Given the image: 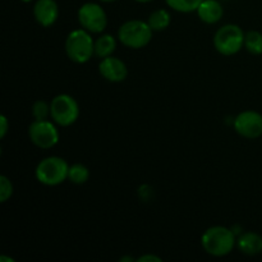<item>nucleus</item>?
<instances>
[{
    "instance_id": "f257e3e1",
    "label": "nucleus",
    "mask_w": 262,
    "mask_h": 262,
    "mask_svg": "<svg viewBox=\"0 0 262 262\" xmlns=\"http://www.w3.org/2000/svg\"><path fill=\"white\" fill-rule=\"evenodd\" d=\"M201 245L209 255L223 257L234 250L237 245L235 233L225 227H211L202 234Z\"/></svg>"
},
{
    "instance_id": "f03ea898",
    "label": "nucleus",
    "mask_w": 262,
    "mask_h": 262,
    "mask_svg": "<svg viewBox=\"0 0 262 262\" xmlns=\"http://www.w3.org/2000/svg\"><path fill=\"white\" fill-rule=\"evenodd\" d=\"M66 53L72 61L84 64L95 54V41L84 28L72 31L66 40Z\"/></svg>"
},
{
    "instance_id": "7ed1b4c3",
    "label": "nucleus",
    "mask_w": 262,
    "mask_h": 262,
    "mask_svg": "<svg viewBox=\"0 0 262 262\" xmlns=\"http://www.w3.org/2000/svg\"><path fill=\"white\" fill-rule=\"evenodd\" d=\"M69 165L64 159L50 156L37 164L35 170L36 179L43 186L54 187L68 179Z\"/></svg>"
},
{
    "instance_id": "20e7f679",
    "label": "nucleus",
    "mask_w": 262,
    "mask_h": 262,
    "mask_svg": "<svg viewBox=\"0 0 262 262\" xmlns=\"http://www.w3.org/2000/svg\"><path fill=\"white\" fill-rule=\"evenodd\" d=\"M152 28L147 22L140 19L128 20L120 26L118 38L129 49H142L150 43L152 38Z\"/></svg>"
},
{
    "instance_id": "39448f33",
    "label": "nucleus",
    "mask_w": 262,
    "mask_h": 262,
    "mask_svg": "<svg viewBox=\"0 0 262 262\" xmlns=\"http://www.w3.org/2000/svg\"><path fill=\"white\" fill-rule=\"evenodd\" d=\"M246 33L237 25H225L216 31L214 36L215 49L222 55L230 56L239 53L245 46Z\"/></svg>"
},
{
    "instance_id": "423d86ee",
    "label": "nucleus",
    "mask_w": 262,
    "mask_h": 262,
    "mask_svg": "<svg viewBox=\"0 0 262 262\" xmlns=\"http://www.w3.org/2000/svg\"><path fill=\"white\" fill-rule=\"evenodd\" d=\"M50 117L58 125L69 127L79 117V106L76 99L67 94L58 95L50 102Z\"/></svg>"
},
{
    "instance_id": "0eeeda50",
    "label": "nucleus",
    "mask_w": 262,
    "mask_h": 262,
    "mask_svg": "<svg viewBox=\"0 0 262 262\" xmlns=\"http://www.w3.org/2000/svg\"><path fill=\"white\" fill-rule=\"evenodd\" d=\"M78 22L90 33H101L106 28L107 17L101 5L86 3L78 9Z\"/></svg>"
},
{
    "instance_id": "6e6552de",
    "label": "nucleus",
    "mask_w": 262,
    "mask_h": 262,
    "mask_svg": "<svg viewBox=\"0 0 262 262\" xmlns=\"http://www.w3.org/2000/svg\"><path fill=\"white\" fill-rule=\"evenodd\" d=\"M31 142L38 148H51L59 142V132L55 124L45 120H33L28 128Z\"/></svg>"
},
{
    "instance_id": "1a4fd4ad",
    "label": "nucleus",
    "mask_w": 262,
    "mask_h": 262,
    "mask_svg": "<svg viewBox=\"0 0 262 262\" xmlns=\"http://www.w3.org/2000/svg\"><path fill=\"white\" fill-rule=\"evenodd\" d=\"M234 129L242 137L255 140L262 136V115L255 110H246L234 119Z\"/></svg>"
},
{
    "instance_id": "9d476101",
    "label": "nucleus",
    "mask_w": 262,
    "mask_h": 262,
    "mask_svg": "<svg viewBox=\"0 0 262 262\" xmlns=\"http://www.w3.org/2000/svg\"><path fill=\"white\" fill-rule=\"evenodd\" d=\"M99 72L106 81L117 83L127 78L128 69L123 60L115 56H107L104 58L99 64Z\"/></svg>"
},
{
    "instance_id": "9b49d317",
    "label": "nucleus",
    "mask_w": 262,
    "mask_h": 262,
    "mask_svg": "<svg viewBox=\"0 0 262 262\" xmlns=\"http://www.w3.org/2000/svg\"><path fill=\"white\" fill-rule=\"evenodd\" d=\"M33 15L38 25L50 27L59 17V7L55 0H37L33 7Z\"/></svg>"
},
{
    "instance_id": "f8f14e48",
    "label": "nucleus",
    "mask_w": 262,
    "mask_h": 262,
    "mask_svg": "<svg viewBox=\"0 0 262 262\" xmlns=\"http://www.w3.org/2000/svg\"><path fill=\"white\" fill-rule=\"evenodd\" d=\"M200 19L207 25L217 23L224 15V8L219 0H204L196 10Z\"/></svg>"
},
{
    "instance_id": "ddd939ff",
    "label": "nucleus",
    "mask_w": 262,
    "mask_h": 262,
    "mask_svg": "<svg viewBox=\"0 0 262 262\" xmlns=\"http://www.w3.org/2000/svg\"><path fill=\"white\" fill-rule=\"evenodd\" d=\"M237 247L247 256H256L262 252V237L255 232H246L237 239Z\"/></svg>"
},
{
    "instance_id": "4468645a",
    "label": "nucleus",
    "mask_w": 262,
    "mask_h": 262,
    "mask_svg": "<svg viewBox=\"0 0 262 262\" xmlns=\"http://www.w3.org/2000/svg\"><path fill=\"white\" fill-rule=\"evenodd\" d=\"M117 48V40L112 35H101L95 41V55L104 59L112 56Z\"/></svg>"
},
{
    "instance_id": "2eb2a0df",
    "label": "nucleus",
    "mask_w": 262,
    "mask_h": 262,
    "mask_svg": "<svg viewBox=\"0 0 262 262\" xmlns=\"http://www.w3.org/2000/svg\"><path fill=\"white\" fill-rule=\"evenodd\" d=\"M170 22V14L165 9H158L154 13H151L147 20V23L152 28V31H164L165 28L169 27Z\"/></svg>"
},
{
    "instance_id": "dca6fc26",
    "label": "nucleus",
    "mask_w": 262,
    "mask_h": 262,
    "mask_svg": "<svg viewBox=\"0 0 262 262\" xmlns=\"http://www.w3.org/2000/svg\"><path fill=\"white\" fill-rule=\"evenodd\" d=\"M245 46L253 55L262 54V33L258 31H248L245 37Z\"/></svg>"
},
{
    "instance_id": "f3484780",
    "label": "nucleus",
    "mask_w": 262,
    "mask_h": 262,
    "mask_svg": "<svg viewBox=\"0 0 262 262\" xmlns=\"http://www.w3.org/2000/svg\"><path fill=\"white\" fill-rule=\"evenodd\" d=\"M168 7L179 13H192L199 9L204 0H165Z\"/></svg>"
},
{
    "instance_id": "a211bd4d",
    "label": "nucleus",
    "mask_w": 262,
    "mask_h": 262,
    "mask_svg": "<svg viewBox=\"0 0 262 262\" xmlns=\"http://www.w3.org/2000/svg\"><path fill=\"white\" fill-rule=\"evenodd\" d=\"M90 171L87 166L82 165V164H74V165L69 166L68 179L74 184H83L89 181Z\"/></svg>"
},
{
    "instance_id": "6ab92c4d",
    "label": "nucleus",
    "mask_w": 262,
    "mask_h": 262,
    "mask_svg": "<svg viewBox=\"0 0 262 262\" xmlns=\"http://www.w3.org/2000/svg\"><path fill=\"white\" fill-rule=\"evenodd\" d=\"M32 115L36 120H45L50 117V105L46 101L38 100L32 106Z\"/></svg>"
},
{
    "instance_id": "aec40b11",
    "label": "nucleus",
    "mask_w": 262,
    "mask_h": 262,
    "mask_svg": "<svg viewBox=\"0 0 262 262\" xmlns=\"http://www.w3.org/2000/svg\"><path fill=\"white\" fill-rule=\"evenodd\" d=\"M13 194V184L5 176L0 177V202H7Z\"/></svg>"
},
{
    "instance_id": "412c9836",
    "label": "nucleus",
    "mask_w": 262,
    "mask_h": 262,
    "mask_svg": "<svg viewBox=\"0 0 262 262\" xmlns=\"http://www.w3.org/2000/svg\"><path fill=\"white\" fill-rule=\"evenodd\" d=\"M0 123H2V127H0V138H4L8 132V128H9V123H8V119L5 115L0 117Z\"/></svg>"
},
{
    "instance_id": "4be33fe9",
    "label": "nucleus",
    "mask_w": 262,
    "mask_h": 262,
    "mask_svg": "<svg viewBox=\"0 0 262 262\" xmlns=\"http://www.w3.org/2000/svg\"><path fill=\"white\" fill-rule=\"evenodd\" d=\"M137 262H161V258L154 255H145L137 258Z\"/></svg>"
},
{
    "instance_id": "5701e85b",
    "label": "nucleus",
    "mask_w": 262,
    "mask_h": 262,
    "mask_svg": "<svg viewBox=\"0 0 262 262\" xmlns=\"http://www.w3.org/2000/svg\"><path fill=\"white\" fill-rule=\"evenodd\" d=\"M135 2H137V3H150V2H152V0H135Z\"/></svg>"
},
{
    "instance_id": "b1692460",
    "label": "nucleus",
    "mask_w": 262,
    "mask_h": 262,
    "mask_svg": "<svg viewBox=\"0 0 262 262\" xmlns=\"http://www.w3.org/2000/svg\"><path fill=\"white\" fill-rule=\"evenodd\" d=\"M100 2H104V3H112V2H115V0H100Z\"/></svg>"
},
{
    "instance_id": "393cba45",
    "label": "nucleus",
    "mask_w": 262,
    "mask_h": 262,
    "mask_svg": "<svg viewBox=\"0 0 262 262\" xmlns=\"http://www.w3.org/2000/svg\"><path fill=\"white\" fill-rule=\"evenodd\" d=\"M20 2H23V3H31V2H32V0H20Z\"/></svg>"
}]
</instances>
